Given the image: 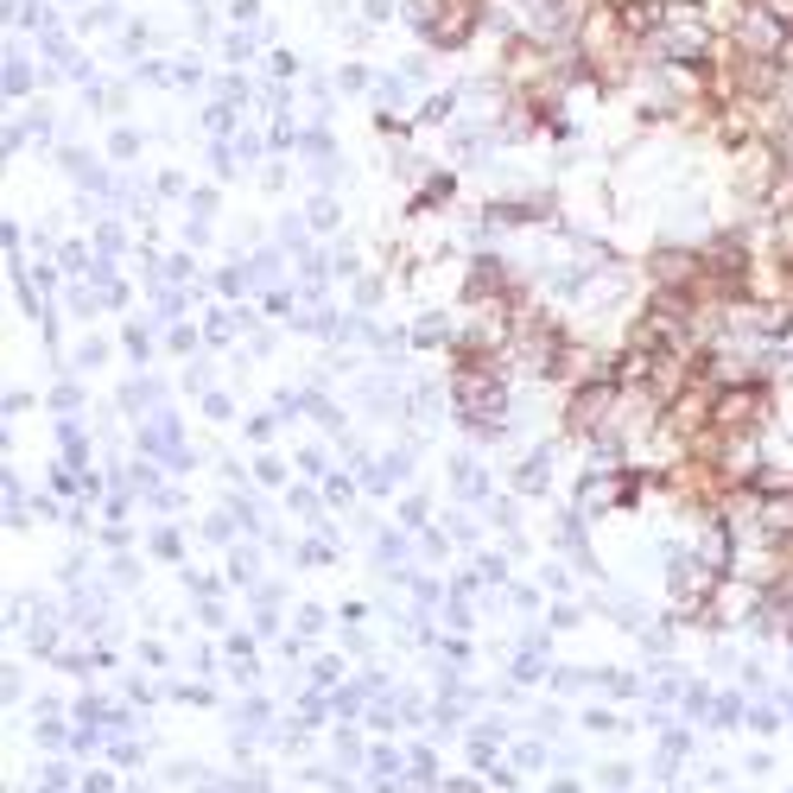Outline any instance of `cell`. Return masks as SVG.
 <instances>
[{"instance_id": "1", "label": "cell", "mask_w": 793, "mask_h": 793, "mask_svg": "<svg viewBox=\"0 0 793 793\" xmlns=\"http://www.w3.org/2000/svg\"><path fill=\"white\" fill-rule=\"evenodd\" d=\"M774 432V382H724L717 387V438Z\"/></svg>"}, {"instance_id": "2", "label": "cell", "mask_w": 793, "mask_h": 793, "mask_svg": "<svg viewBox=\"0 0 793 793\" xmlns=\"http://www.w3.org/2000/svg\"><path fill=\"white\" fill-rule=\"evenodd\" d=\"M647 286H661V292H705V248H692V242H661L654 255H647Z\"/></svg>"}, {"instance_id": "3", "label": "cell", "mask_w": 793, "mask_h": 793, "mask_svg": "<svg viewBox=\"0 0 793 793\" xmlns=\"http://www.w3.org/2000/svg\"><path fill=\"white\" fill-rule=\"evenodd\" d=\"M495 223H546L553 216V197L546 191H527V197H502V204L489 210Z\"/></svg>"}, {"instance_id": "4", "label": "cell", "mask_w": 793, "mask_h": 793, "mask_svg": "<svg viewBox=\"0 0 793 793\" xmlns=\"http://www.w3.org/2000/svg\"><path fill=\"white\" fill-rule=\"evenodd\" d=\"M394 13H400V0H362V26H382Z\"/></svg>"}, {"instance_id": "5", "label": "cell", "mask_w": 793, "mask_h": 793, "mask_svg": "<svg viewBox=\"0 0 793 793\" xmlns=\"http://www.w3.org/2000/svg\"><path fill=\"white\" fill-rule=\"evenodd\" d=\"M32 89V71L26 64H7V96H26Z\"/></svg>"}, {"instance_id": "6", "label": "cell", "mask_w": 793, "mask_h": 793, "mask_svg": "<svg viewBox=\"0 0 793 793\" xmlns=\"http://www.w3.org/2000/svg\"><path fill=\"white\" fill-rule=\"evenodd\" d=\"M255 13H260L255 0H235V20H242V26H248V20H255Z\"/></svg>"}]
</instances>
